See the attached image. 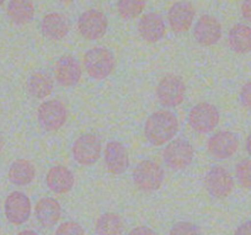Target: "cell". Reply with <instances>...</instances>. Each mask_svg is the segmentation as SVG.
Masks as SVG:
<instances>
[{
  "instance_id": "1",
  "label": "cell",
  "mask_w": 251,
  "mask_h": 235,
  "mask_svg": "<svg viewBox=\"0 0 251 235\" xmlns=\"http://www.w3.org/2000/svg\"><path fill=\"white\" fill-rule=\"evenodd\" d=\"M178 131V121L171 111L161 110L151 113L146 122L144 134L153 145L170 142Z\"/></svg>"
},
{
  "instance_id": "2",
  "label": "cell",
  "mask_w": 251,
  "mask_h": 235,
  "mask_svg": "<svg viewBox=\"0 0 251 235\" xmlns=\"http://www.w3.org/2000/svg\"><path fill=\"white\" fill-rule=\"evenodd\" d=\"M115 57L112 52L105 47H95L89 50L84 55V65L93 79L102 80L115 69Z\"/></svg>"
},
{
  "instance_id": "3",
  "label": "cell",
  "mask_w": 251,
  "mask_h": 235,
  "mask_svg": "<svg viewBox=\"0 0 251 235\" xmlns=\"http://www.w3.org/2000/svg\"><path fill=\"white\" fill-rule=\"evenodd\" d=\"M163 168L153 160H143L133 170V181L137 187L143 192H153L163 185Z\"/></svg>"
},
{
  "instance_id": "4",
  "label": "cell",
  "mask_w": 251,
  "mask_h": 235,
  "mask_svg": "<svg viewBox=\"0 0 251 235\" xmlns=\"http://www.w3.org/2000/svg\"><path fill=\"white\" fill-rule=\"evenodd\" d=\"M186 85L182 78L175 74H168L160 80L156 88V98L165 107L178 106L185 99Z\"/></svg>"
},
{
  "instance_id": "5",
  "label": "cell",
  "mask_w": 251,
  "mask_h": 235,
  "mask_svg": "<svg viewBox=\"0 0 251 235\" xmlns=\"http://www.w3.org/2000/svg\"><path fill=\"white\" fill-rule=\"evenodd\" d=\"M194 155L195 150L191 143L182 138L169 143L163 152L164 161L173 170H182L191 165Z\"/></svg>"
},
{
  "instance_id": "6",
  "label": "cell",
  "mask_w": 251,
  "mask_h": 235,
  "mask_svg": "<svg viewBox=\"0 0 251 235\" xmlns=\"http://www.w3.org/2000/svg\"><path fill=\"white\" fill-rule=\"evenodd\" d=\"M219 111L208 103L197 104L188 113V123L199 133H208L219 123Z\"/></svg>"
},
{
  "instance_id": "7",
  "label": "cell",
  "mask_w": 251,
  "mask_h": 235,
  "mask_svg": "<svg viewBox=\"0 0 251 235\" xmlns=\"http://www.w3.org/2000/svg\"><path fill=\"white\" fill-rule=\"evenodd\" d=\"M107 26L108 23L105 14L99 10H94V9L81 14L78 21V28L80 35L90 41L103 37L107 31Z\"/></svg>"
},
{
  "instance_id": "8",
  "label": "cell",
  "mask_w": 251,
  "mask_h": 235,
  "mask_svg": "<svg viewBox=\"0 0 251 235\" xmlns=\"http://www.w3.org/2000/svg\"><path fill=\"white\" fill-rule=\"evenodd\" d=\"M38 122L46 131H58L67 121V108L62 101L50 100L38 107Z\"/></svg>"
},
{
  "instance_id": "9",
  "label": "cell",
  "mask_w": 251,
  "mask_h": 235,
  "mask_svg": "<svg viewBox=\"0 0 251 235\" xmlns=\"http://www.w3.org/2000/svg\"><path fill=\"white\" fill-rule=\"evenodd\" d=\"M101 142L95 134H83L73 145L74 159L81 165H93L101 155Z\"/></svg>"
},
{
  "instance_id": "10",
  "label": "cell",
  "mask_w": 251,
  "mask_h": 235,
  "mask_svg": "<svg viewBox=\"0 0 251 235\" xmlns=\"http://www.w3.org/2000/svg\"><path fill=\"white\" fill-rule=\"evenodd\" d=\"M204 185L213 197L226 198L233 191L234 180L230 173L223 166H214L207 173Z\"/></svg>"
},
{
  "instance_id": "11",
  "label": "cell",
  "mask_w": 251,
  "mask_h": 235,
  "mask_svg": "<svg viewBox=\"0 0 251 235\" xmlns=\"http://www.w3.org/2000/svg\"><path fill=\"white\" fill-rule=\"evenodd\" d=\"M5 215L11 224L21 225L28 220L31 215V201L25 193L11 192L5 200Z\"/></svg>"
},
{
  "instance_id": "12",
  "label": "cell",
  "mask_w": 251,
  "mask_h": 235,
  "mask_svg": "<svg viewBox=\"0 0 251 235\" xmlns=\"http://www.w3.org/2000/svg\"><path fill=\"white\" fill-rule=\"evenodd\" d=\"M239 148V140L231 132L222 131L212 135L208 140V150L214 158L228 159L233 157Z\"/></svg>"
},
{
  "instance_id": "13",
  "label": "cell",
  "mask_w": 251,
  "mask_h": 235,
  "mask_svg": "<svg viewBox=\"0 0 251 235\" xmlns=\"http://www.w3.org/2000/svg\"><path fill=\"white\" fill-rule=\"evenodd\" d=\"M194 36L202 46H213L221 40L222 26L216 18L204 15L195 25Z\"/></svg>"
},
{
  "instance_id": "14",
  "label": "cell",
  "mask_w": 251,
  "mask_h": 235,
  "mask_svg": "<svg viewBox=\"0 0 251 235\" xmlns=\"http://www.w3.org/2000/svg\"><path fill=\"white\" fill-rule=\"evenodd\" d=\"M55 79L63 86H75L81 79V68L71 55H63L55 64Z\"/></svg>"
},
{
  "instance_id": "15",
  "label": "cell",
  "mask_w": 251,
  "mask_h": 235,
  "mask_svg": "<svg viewBox=\"0 0 251 235\" xmlns=\"http://www.w3.org/2000/svg\"><path fill=\"white\" fill-rule=\"evenodd\" d=\"M195 19V9L187 1H178L170 8L168 20L175 32H186L190 30Z\"/></svg>"
},
{
  "instance_id": "16",
  "label": "cell",
  "mask_w": 251,
  "mask_h": 235,
  "mask_svg": "<svg viewBox=\"0 0 251 235\" xmlns=\"http://www.w3.org/2000/svg\"><path fill=\"white\" fill-rule=\"evenodd\" d=\"M105 165L111 174H123L129 165L127 150L120 142H108L105 148Z\"/></svg>"
},
{
  "instance_id": "17",
  "label": "cell",
  "mask_w": 251,
  "mask_h": 235,
  "mask_svg": "<svg viewBox=\"0 0 251 235\" xmlns=\"http://www.w3.org/2000/svg\"><path fill=\"white\" fill-rule=\"evenodd\" d=\"M48 188L54 193H67L74 187L75 179L68 168L62 165L53 166L48 170L46 176Z\"/></svg>"
},
{
  "instance_id": "18",
  "label": "cell",
  "mask_w": 251,
  "mask_h": 235,
  "mask_svg": "<svg viewBox=\"0 0 251 235\" xmlns=\"http://www.w3.org/2000/svg\"><path fill=\"white\" fill-rule=\"evenodd\" d=\"M165 23L159 14H147L139 20L138 32L147 42H158L165 36Z\"/></svg>"
},
{
  "instance_id": "19",
  "label": "cell",
  "mask_w": 251,
  "mask_h": 235,
  "mask_svg": "<svg viewBox=\"0 0 251 235\" xmlns=\"http://www.w3.org/2000/svg\"><path fill=\"white\" fill-rule=\"evenodd\" d=\"M41 28L46 37L50 40H62L68 35L71 24L66 15L60 13H50L42 19Z\"/></svg>"
},
{
  "instance_id": "20",
  "label": "cell",
  "mask_w": 251,
  "mask_h": 235,
  "mask_svg": "<svg viewBox=\"0 0 251 235\" xmlns=\"http://www.w3.org/2000/svg\"><path fill=\"white\" fill-rule=\"evenodd\" d=\"M35 214L41 225L45 228L54 227L62 215L60 205L52 197H43L35 207Z\"/></svg>"
},
{
  "instance_id": "21",
  "label": "cell",
  "mask_w": 251,
  "mask_h": 235,
  "mask_svg": "<svg viewBox=\"0 0 251 235\" xmlns=\"http://www.w3.org/2000/svg\"><path fill=\"white\" fill-rule=\"evenodd\" d=\"M36 176V168L27 159H18L9 169V180L18 186L28 185Z\"/></svg>"
},
{
  "instance_id": "22",
  "label": "cell",
  "mask_w": 251,
  "mask_h": 235,
  "mask_svg": "<svg viewBox=\"0 0 251 235\" xmlns=\"http://www.w3.org/2000/svg\"><path fill=\"white\" fill-rule=\"evenodd\" d=\"M229 47L239 54H244L251 51V27L243 24H238L229 31Z\"/></svg>"
},
{
  "instance_id": "23",
  "label": "cell",
  "mask_w": 251,
  "mask_h": 235,
  "mask_svg": "<svg viewBox=\"0 0 251 235\" xmlns=\"http://www.w3.org/2000/svg\"><path fill=\"white\" fill-rule=\"evenodd\" d=\"M6 13L14 24L25 25L32 21L35 16V6L31 0H10Z\"/></svg>"
},
{
  "instance_id": "24",
  "label": "cell",
  "mask_w": 251,
  "mask_h": 235,
  "mask_svg": "<svg viewBox=\"0 0 251 235\" xmlns=\"http://www.w3.org/2000/svg\"><path fill=\"white\" fill-rule=\"evenodd\" d=\"M27 90L33 98L45 99L53 91V79L48 73L36 72L27 81Z\"/></svg>"
},
{
  "instance_id": "25",
  "label": "cell",
  "mask_w": 251,
  "mask_h": 235,
  "mask_svg": "<svg viewBox=\"0 0 251 235\" xmlns=\"http://www.w3.org/2000/svg\"><path fill=\"white\" fill-rule=\"evenodd\" d=\"M125 225L120 215L115 213H105L98 219L95 225L98 235H122Z\"/></svg>"
},
{
  "instance_id": "26",
  "label": "cell",
  "mask_w": 251,
  "mask_h": 235,
  "mask_svg": "<svg viewBox=\"0 0 251 235\" xmlns=\"http://www.w3.org/2000/svg\"><path fill=\"white\" fill-rule=\"evenodd\" d=\"M146 8V0H118L117 10L126 20L137 18Z\"/></svg>"
},
{
  "instance_id": "27",
  "label": "cell",
  "mask_w": 251,
  "mask_h": 235,
  "mask_svg": "<svg viewBox=\"0 0 251 235\" xmlns=\"http://www.w3.org/2000/svg\"><path fill=\"white\" fill-rule=\"evenodd\" d=\"M235 175L241 186L246 188L251 187V160H241L235 168Z\"/></svg>"
},
{
  "instance_id": "28",
  "label": "cell",
  "mask_w": 251,
  "mask_h": 235,
  "mask_svg": "<svg viewBox=\"0 0 251 235\" xmlns=\"http://www.w3.org/2000/svg\"><path fill=\"white\" fill-rule=\"evenodd\" d=\"M170 235H201V232L192 223L178 222L171 228Z\"/></svg>"
},
{
  "instance_id": "29",
  "label": "cell",
  "mask_w": 251,
  "mask_h": 235,
  "mask_svg": "<svg viewBox=\"0 0 251 235\" xmlns=\"http://www.w3.org/2000/svg\"><path fill=\"white\" fill-rule=\"evenodd\" d=\"M55 235H84V229L79 223L71 220L62 223L55 230Z\"/></svg>"
},
{
  "instance_id": "30",
  "label": "cell",
  "mask_w": 251,
  "mask_h": 235,
  "mask_svg": "<svg viewBox=\"0 0 251 235\" xmlns=\"http://www.w3.org/2000/svg\"><path fill=\"white\" fill-rule=\"evenodd\" d=\"M240 101L244 107H246L248 110H251V81L250 83H246L241 88Z\"/></svg>"
},
{
  "instance_id": "31",
  "label": "cell",
  "mask_w": 251,
  "mask_h": 235,
  "mask_svg": "<svg viewBox=\"0 0 251 235\" xmlns=\"http://www.w3.org/2000/svg\"><path fill=\"white\" fill-rule=\"evenodd\" d=\"M241 14L243 18L251 24V0H244L241 4Z\"/></svg>"
},
{
  "instance_id": "32",
  "label": "cell",
  "mask_w": 251,
  "mask_h": 235,
  "mask_svg": "<svg viewBox=\"0 0 251 235\" xmlns=\"http://www.w3.org/2000/svg\"><path fill=\"white\" fill-rule=\"evenodd\" d=\"M128 235H156V234L151 229V228L141 225V227H136L134 229H132L131 232L128 233Z\"/></svg>"
},
{
  "instance_id": "33",
  "label": "cell",
  "mask_w": 251,
  "mask_h": 235,
  "mask_svg": "<svg viewBox=\"0 0 251 235\" xmlns=\"http://www.w3.org/2000/svg\"><path fill=\"white\" fill-rule=\"evenodd\" d=\"M234 235H251V220L241 224L238 229L235 230Z\"/></svg>"
},
{
  "instance_id": "34",
  "label": "cell",
  "mask_w": 251,
  "mask_h": 235,
  "mask_svg": "<svg viewBox=\"0 0 251 235\" xmlns=\"http://www.w3.org/2000/svg\"><path fill=\"white\" fill-rule=\"evenodd\" d=\"M246 152H248L249 155L251 157V133L249 134V137L246 138Z\"/></svg>"
},
{
  "instance_id": "35",
  "label": "cell",
  "mask_w": 251,
  "mask_h": 235,
  "mask_svg": "<svg viewBox=\"0 0 251 235\" xmlns=\"http://www.w3.org/2000/svg\"><path fill=\"white\" fill-rule=\"evenodd\" d=\"M18 235H38V234L36 232H33V230H23V232L19 233Z\"/></svg>"
},
{
  "instance_id": "36",
  "label": "cell",
  "mask_w": 251,
  "mask_h": 235,
  "mask_svg": "<svg viewBox=\"0 0 251 235\" xmlns=\"http://www.w3.org/2000/svg\"><path fill=\"white\" fill-rule=\"evenodd\" d=\"M3 147H4V142H3V138L0 137V152L3 150Z\"/></svg>"
},
{
  "instance_id": "37",
  "label": "cell",
  "mask_w": 251,
  "mask_h": 235,
  "mask_svg": "<svg viewBox=\"0 0 251 235\" xmlns=\"http://www.w3.org/2000/svg\"><path fill=\"white\" fill-rule=\"evenodd\" d=\"M60 1H63V3H72L73 0H60Z\"/></svg>"
},
{
  "instance_id": "38",
  "label": "cell",
  "mask_w": 251,
  "mask_h": 235,
  "mask_svg": "<svg viewBox=\"0 0 251 235\" xmlns=\"http://www.w3.org/2000/svg\"><path fill=\"white\" fill-rule=\"evenodd\" d=\"M4 3H5V0H0V6L3 5V4H4Z\"/></svg>"
}]
</instances>
